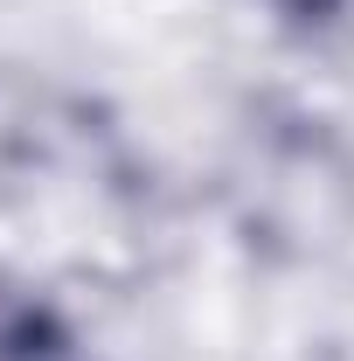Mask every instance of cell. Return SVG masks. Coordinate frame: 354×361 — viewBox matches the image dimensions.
Segmentation results:
<instances>
[{
    "label": "cell",
    "instance_id": "obj_2",
    "mask_svg": "<svg viewBox=\"0 0 354 361\" xmlns=\"http://www.w3.org/2000/svg\"><path fill=\"white\" fill-rule=\"evenodd\" d=\"M271 7H278L285 21H306V28H312V21H334L348 0H271Z\"/></svg>",
    "mask_w": 354,
    "mask_h": 361
},
{
    "label": "cell",
    "instance_id": "obj_1",
    "mask_svg": "<svg viewBox=\"0 0 354 361\" xmlns=\"http://www.w3.org/2000/svg\"><path fill=\"white\" fill-rule=\"evenodd\" d=\"M0 361H84L70 319L7 271H0Z\"/></svg>",
    "mask_w": 354,
    "mask_h": 361
}]
</instances>
